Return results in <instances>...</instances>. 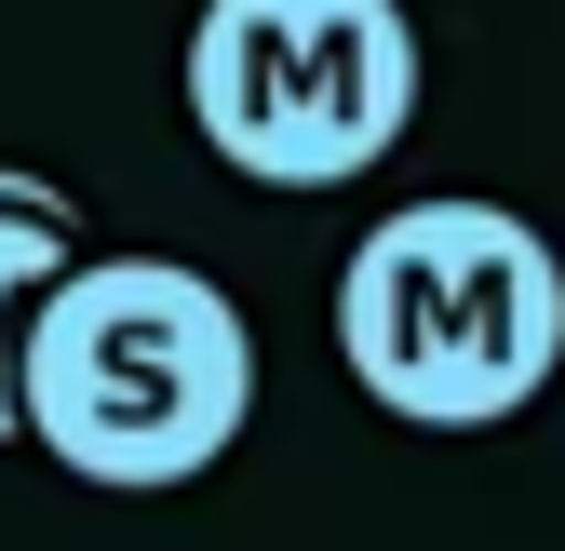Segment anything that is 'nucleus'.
Listing matches in <instances>:
<instances>
[{
    "mask_svg": "<svg viewBox=\"0 0 565 551\" xmlns=\"http://www.w3.org/2000/svg\"><path fill=\"white\" fill-rule=\"evenodd\" d=\"M28 444L108 498L202 485L256 418V323L175 256H67L28 323Z\"/></svg>",
    "mask_w": 565,
    "mask_h": 551,
    "instance_id": "nucleus-2",
    "label": "nucleus"
},
{
    "mask_svg": "<svg viewBox=\"0 0 565 551\" xmlns=\"http://www.w3.org/2000/svg\"><path fill=\"white\" fill-rule=\"evenodd\" d=\"M337 364L404 431H499L565 377V256L484 188H431L350 242Z\"/></svg>",
    "mask_w": 565,
    "mask_h": 551,
    "instance_id": "nucleus-1",
    "label": "nucleus"
},
{
    "mask_svg": "<svg viewBox=\"0 0 565 551\" xmlns=\"http://www.w3.org/2000/svg\"><path fill=\"white\" fill-rule=\"evenodd\" d=\"M175 82L230 175L350 188L417 121V28L404 0H202Z\"/></svg>",
    "mask_w": 565,
    "mask_h": 551,
    "instance_id": "nucleus-3",
    "label": "nucleus"
},
{
    "mask_svg": "<svg viewBox=\"0 0 565 551\" xmlns=\"http://www.w3.org/2000/svg\"><path fill=\"white\" fill-rule=\"evenodd\" d=\"M67 283V202H0V444L28 431V323Z\"/></svg>",
    "mask_w": 565,
    "mask_h": 551,
    "instance_id": "nucleus-4",
    "label": "nucleus"
}]
</instances>
